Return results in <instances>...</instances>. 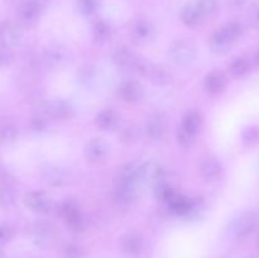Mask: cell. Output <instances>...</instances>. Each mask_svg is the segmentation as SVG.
<instances>
[{"label": "cell", "mask_w": 259, "mask_h": 258, "mask_svg": "<svg viewBox=\"0 0 259 258\" xmlns=\"http://www.w3.org/2000/svg\"><path fill=\"white\" fill-rule=\"evenodd\" d=\"M25 205L37 214H50L53 209V201L48 195L40 191H30L25 195Z\"/></svg>", "instance_id": "8"}, {"label": "cell", "mask_w": 259, "mask_h": 258, "mask_svg": "<svg viewBox=\"0 0 259 258\" xmlns=\"http://www.w3.org/2000/svg\"><path fill=\"white\" fill-rule=\"evenodd\" d=\"M94 76H95V70L93 68V66H82L77 71V80L81 83H89V81L93 80Z\"/></svg>", "instance_id": "38"}, {"label": "cell", "mask_w": 259, "mask_h": 258, "mask_svg": "<svg viewBox=\"0 0 259 258\" xmlns=\"http://www.w3.org/2000/svg\"><path fill=\"white\" fill-rule=\"evenodd\" d=\"M138 56L134 55L128 47L125 46H120V47H116L115 50L111 53V58H113L114 63L119 67L126 68V70H133V66L136 63V60Z\"/></svg>", "instance_id": "19"}, {"label": "cell", "mask_w": 259, "mask_h": 258, "mask_svg": "<svg viewBox=\"0 0 259 258\" xmlns=\"http://www.w3.org/2000/svg\"><path fill=\"white\" fill-rule=\"evenodd\" d=\"M250 70V65L248 62V60L243 57H238L235 60H233L229 65V72L233 77L240 78L244 77Z\"/></svg>", "instance_id": "28"}, {"label": "cell", "mask_w": 259, "mask_h": 258, "mask_svg": "<svg viewBox=\"0 0 259 258\" xmlns=\"http://www.w3.org/2000/svg\"><path fill=\"white\" fill-rule=\"evenodd\" d=\"M73 60V55L67 47L62 45H51L42 51L40 61L43 66L50 70H60L70 65Z\"/></svg>", "instance_id": "2"}, {"label": "cell", "mask_w": 259, "mask_h": 258, "mask_svg": "<svg viewBox=\"0 0 259 258\" xmlns=\"http://www.w3.org/2000/svg\"><path fill=\"white\" fill-rule=\"evenodd\" d=\"M119 123V115L113 109H103L95 116V125L100 131H113Z\"/></svg>", "instance_id": "18"}, {"label": "cell", "mask_w": 259, "mask_h": 258, "mask_svg": "<svg viewBox=\"0 0 259 258\" xmlns=\"http://www.w3.org/2000/svg\"><path fill=\"white\" fill-rule=\"evenodd\" d=\"M132 35L133 39L138 43L148 42L153 37V27L146 19H139L132 27Z\"/></svg>", "instance_id": "20"}, {"label": "cell", "mask_w": 259, "mask_h": 258, "mask_svg": "<svg viewBox=\"0 0 259 258\" xmlns=\"http://www.w3.org/2000/svg\"><path fill=\"white\" fill-rule=\"evenodd\" d=\"M243 143L247 146H253L259 141V128L258 126H248L242 133Z\"/></svg>", "instance_id": "35"}, {"label": "cell", "mask_w": 259, "mask_h": 258, "mask_svg": "<svg viewBox=\"0 0 259 258\" xmlns=\"http://www.w3.org/2000/svg\"><path fill=\"white\" fill-rule=\"evenodd\" d=\"M220 30L224 33V35L230 40L232 45L237 43L238 40L243 37V33H244V28H243V25L240 24L239 22H237V20L228 22L227 24H224L220 28Z\"/></svg>", "instance_id": "26"}, {"label": "cell", "mask_w": 259, "mask_h": 258, "mask_svg": "<svg viewBox=\"0 0 259 258\" xmlns=\"http://www.w3.org/2000/svg\"><path fill=\"white\" fill-rule=\"evenodd\" d=\"M199 172L206 182H215L222 179L224 169L219 159L212 156H205L200 159Z\"/></svg>", "instance_id": "6"}, {"label": "cell", "mask_w": 259, "mask_h": 258, "mask_svg": "<svg viewBox=\"0 0 259 258\" xmlns=\"http://www.w3.org/2000/svg\"><path fill=\"white\" fill-rule=\"evenodd\" d=\"M109 151H110V147L108 142L100 137H95L86 143L85 158L93 166H100L108 158Z\"/></svg>", "instance_id": "4"}, {"label": "cell", "mask_w": 259, "mask_h": 258, "mask_svg": "<svg viewBox=\"0 0 259 258\" xmlns=\"http://www.w3.org/2000/svg\"><path fill=\"white\" fill-rule=\"evenodd\" d=\"M182 23H184L186 27L190 28H197L204 23V20L206 18L204 17L201 12H200L199 7L196 4H186L181 10V14H180Z\"/></svg>", "instance_id": "16"}, {"label": "cell", "mask_w": 259, "mask_h": 258, "mask_svg": "<svg viewBox=\"0 0 259 258\" xmlns=\"http://www.w3.org/2000/svg\"><path fill=\"white\" fill-rule=\"evenodd\" d=\"M228 78L223 71L212 70L205 76L204 78V88L211 95H218L222 94L227 89Z\"/></svg>", "instance_id": "13"}, {"label": "cell", "mask_w": 259, "mask_h": 258, "mask_svg": "<svg viewBox=\"0 0 259 258\" xmlns=\"http://www.w3.org/2000/svg\"><path fill=\"white\" fill-rule=\"evenodd\" d=\"M85 253L83 249L77 244H68L66 245L61 253V258H83Z\"/></svg>", "instance_id": "36"}, {"label": "cell", "mask_w": 259, "mask_h": 258, "mask_svg": "<svg viewBox=\"0 0 259 258\" xmlns=\"http://www.w3.org/2000/svg\"><path fill=\"white\" fill-rule=\"evenodd\" d=\"M138 136H139V131L136 125L125 126V128H124L120 133L121 142H124V143H128V144L134 143V142L138 139Z\"/></svg>", "instance_id": "37"}, {"label": "cell", "mask_w": 259, "mask_h": 258, "mask_svg": "<svg viewBox=\"0 0 259 258\" xmlns=\"http://www.w3.org/2000/svg\"><path fill=\"white\" fill-rule=\"evenodd\" d=\"M91 35L96 43H104L110 38L111 28L105 20H96L91 27Z\"/></svg>", "instance_id": "25"}, {"label": "cell", "mask_w": 259, "mask_h": 258, "mask_svg": "<svg viewBox=\"0 0 259 258\" xmlns=\"http://www.w3.org/2000/svg\"><path fill=\"white\" fill-rule=\"evenodd\" d=\"M255 227H257V217L253 212H244L232 223L230 230L235 238L243 239V238H247L248 235L252 234Z\"/></svg>", "instance_id": "7"}, {"label": "cell", "mask_w": 259, "mask_h": 258, "mask_svg": "<svg viewBox=\"0 0 259 258\" xmlns=\"http://www.w3.org/2000/svg\"><path fill=\"white\" fill-rule=\"evenodd\" d=\"M202 125V115L200 111L197 110H189L182 118L181 128H184L185 131L191 132V133L197 134V132L200 131Z\"/></svg>", "instance_id": "23"}, {"label": "cell", "mask_w": 259, "mask_h": 258, "mask_svg": "<svg viewBox=\"0 0 259 258\" xmlns=\"http://www.w3.org/2000/svg\"><path fill=\"white\" fill-rule=\"evenodd\" d=\"M13 53L8 48H0V66L8 65L12 61Z\"/></svg>", "instance_id": "41"}, {"label": "cell", "mask_w": 259, "mask_h": 258, "mask_svg": "<svg viewBox=\"0 0 259 258\" xmlns=\"http://www.w3.org/2000/svg\"><path fill=\"white\" fill-rule=\"evenodd\" d=\"M167 123L166 119L162 114H154L148 119L146 124V132L147 136L153 141H158V139L163 138L164 133H166Z\"/></svg>", "instance_id": "17"}, {"label": "cell", "mask_w": 259, "mask_h": 258, "mask_svg": "<svg viewBox=\"0 0 259 258\" xmlns=\"http://www.w3.org/2000/svg\"><path fill=\"white\" fill-rule=\"evenodd\" d=\"M177 142H179V144L182 148L189 149L194 147L195 142H196V134L185 131L184 128L180 126L179 131H177Z\"/></svg>", "instance_id": "32"}, {"label": "cell", "mask_w": 259, "mask_h": 258, "mask_svg": "<svg viewBox=\"0 0 259 258\" xmlns=\"http://www.w3.org/2000/svg\"><path fill=\"white\" fill-rule=\"evenodd\" d=\"M195 4L199 7L200 12L204 14L205 18L215 15L219 9V0H197Z\"/></svg>", "instance_id": "30"}, {"label": "cell", "mask_w": 259, "mask_h": 258, "mask_svg": "<svg viewBox=\"0 0 259 258\" xmlns=\"http://www.w3.org/2000/svg\"><path fill=\"white\" fill-rule=\"evenodd\" d=\"M39 176L48 186H62L70 180V172L62 166L53 163H46L40 167Z\"/></svg>", "instance_id": "5"}, {"label": "cell", "mask_w": 259, "mask_h": 258, "mask_svg": "<svg viewBox=\"0 0 259 258\" xmlns=\"http://www.w3.org/2000/svg\"><path fill=\"white\" fill-rule=\"evenodd\" d=\"M168 206L171 207V210L175 214L187 217V214L190 211V207H191V199H187V197L182 196V195L176 194L174 196V199L168 202Z\"/></svg>", "instance_id": "27"}, {"label": "cell", "mask_w": 259, "mask_h": 258, "mask_svg": "<svg viewBox=\"0 0 259 258\" xmlns=\"http://www.w3.org/2000/svg\"><path fill=\"white\" fill-rule=\"evenodd\" d=\"M132 71L139 73L141 76H144L156 85H168L174 80L172 72L168 68L162 65H156V63L151 62L143 57H137Z\"/></svg>", "instance_id": "1"}, {"label": "cell", "mask_w": 259, "mask_h": 258, "mask_svg": "<svg viewBox=\"0 0 259 258\" xmlns=\"http://www.w3.org/2000/svg\"><path fill=\"white\" fill-rule=\"evenodd\" d=\"M245 2H247V0H228V4H229L230 9L239 10L244 7Z\"/></svg>", "instance_id": "43"}, {"label": "cell", "mask_w": 259, "mask_h": 258, "mask_svg": "<svg viewBox=\"0 0 259 258\" xmlns=\"http://www.w3.org/2000/svg\"><path fill=\"white\" fill-rule=\"evenodd\" d=\"M258 243H259V238H258Z\"/></svg>", "instance_id": "47"}, {"label": "cell", "mask_w": 259, "mask_h": 258, "mask_svg": "<svg viewBox=\"0 0 259 258\" xmlns=\"http://www.w3.org/2000/svg\"><path fill=\"white\" fill-rule=\"evenodd\" d=\"M144 167L146 166L139 163H134V162L123 166L118 175V184L133 185V186H137V184H138L141 180H144Z\"/></svg>", "instance_id": "11"}, {"label": "cell", "mask_w": 259, "mask_h": 258, "mask_svg": "<svg viewBox=\"0 0 259 258\" xmlns=\"http://www.w3.org/2000/svg\"><path fill=\"white\" fill-rule=\"evenodd\" d=\"M17 128L14 125H5L2 129V138L7 142H12L17 138Z\"/></svg>", "instance_id": "40"}, {"label": "cell", "mask_w": 259, "mask_h": 258, "mask_svg": "<svg viewBox=\"0 0 259 258\" xmlns=\"http://www.w3.org/2000/svg\"><path fill=\"white\" fill-rule=\"evenodd\" d=\"M30 128L35 133L45 132L48 128L47 118H45V116H33L32 120H30Z\"/></svg>", "instance_id": "39"}, {"label": "cell", "mask_w": 259, "mask_h": 258, "mask_svg": "<svg viewBox=\"0 0 259 258\" xmlns=\"http://www.w3.org/2000/svg\"><path fill=\"white\" fill-rule=\"evenodd\" d=\"M0 258H5V254H4V252H3V250H0Z\"/></svg>", "instance_id": "46"}, {"label": "cell", "mask_w": 259, "mask_h": 258, "mask_svg": "<svg viewBox=\"0 0 259 258\" xmlns=\"http://www.w3.org/2000/svg\"><path fill=\"white\" fill-rule=\"evenodd\" d=\"M252 19H253V23H254L255 27L259 29V5H257V7L254 8V10H253Z\"/></svg>", "instance_id": "44"}, {"label": "cell", "mask_w": 259, "mask_h": 258, "mask_svg": "<svg viewBox=\"0 0 259 258\" xmlns=\"http://www.w3.org/2000/svg\"><path fill=\"white\" fill-rule=\"evenodd\" d=\"M232 43L224 35V33L220 29H218L217 32L212 33V35L210 37L209 40V47L210 50L214 53H218V55H223V53H227L228 51L232 48Z\"/></svg>", "instance_id": "22"}, {"label": "cell", "mask_w": 259, "mask_h": 258, "mask_svg": "<svg viewBox=\"0 0 259 258\" xmlns=\"http://www.w3.org/2000/svg\"><path fill=\"white\" fill-rule=\"evenodd\" d=\"M45 4L39 0H25L18 9V17L20 22L27 25H34L39 19Z\"/></svg>", "instance_id": "9"}, {"label": "cell", "mask_w": 259, "mask_h": 258, "mask_svg": "<svg viewBox=\"0 0 259 258\" xmlns=\"http://www.w3.org/2000/svg\"><path fill=\"white\" fill-rule=\"evenodd\" d=\"M77 10L85 17H90L98 9V0H76Z\"/></svg>", "instance_id": "33"}, {"label": "cell", "mask_w": 259, "mask_h": 258, "mask_svg": "<svg viewBox=\"0 0 259 258\" xmlns=\"http://www.w3.org/2000/svg\"><path fill=\"white\" fill-rule=\"evenodd\" d=\"M55 239V230L47 220H37L33 224V240L40 248H48Z\"/></svg>", "instance_id": "10"}, {"label": "cell", "mask_w": 259, "mask_h": 258, "mask_svg": "<svg viewBox=\"0 0 259 258\" xmlns=\"http://www.w3.org/2000/svg\"><path fill=\"white\" fill-rule=\"evenodd\" d=\"M254 65L259 68V50L254 53Z\"/></svg>", "instance_id": "45"}, {"label": "cell", "mask_w": 259, "mask_h": 258, "mask_svg": "<svg viewBox=\"0 0 259 258\" xmlns=\"http://www.w3.org/2000/svg\"><path fill=\"white\" fill-rule=\"evenodd\" d=\"M57 212L60 215V218L65 222H68L71 218H73L75 215H77L78 212H81L80 206H78L77 202L72 199H65L63 201H61L57 206Z\"/></svg>", "instance_id": "24"}, {"label": "cell", "mask_w": 259, "mask_h": 258, "mask_svg": "<svg viewBox=\"0 0 259 258\" xmlns=\"http://www.w3.org/2000/svg\"><path fill=\"white\" fill-rule=\"evenodd\" d=\"M20 35L22 34H20L19 28L14 24H10V23L5 24L4 27L0 29V37H2V39L4 40L5 43H8V45H14V43L19 42Z\"/></svg>", "instance_id": "29"}, {"label": "cell", "mask_w": 259, "mask_h": 258, "mask_svg": "<svg viewBox=\"0 0 259 258\" xmlns=\"http://www.w3.org/2000/svg\"><path fill=\"white\" fill-rule=\"evenodd\" d=\"M12 237V230L7 227H0V244H4Z\"/></svg>", "instance_id": "42"}, {"label": "cell", "mask_w": 259, "mask_h": 258, "mask_svg": "<svg viewBox=\"0 0 259 258\" xmlns=\"http://www.w3.org/2000/svg\"><path fill=\"white\" fill-rule=\"evenodd\" d=\"M171 57L177 66H189L196 58V46L191 39L179 38L171 47Z\"/></svg>", "instance_id": "3"}, {"label": "cell", "mask_w": 259, "mask_h": 258, "mask_svg": "<svg viewBox=\"0 0 259 258\" xmlns=\"http://www.w3.org/2000/svg\"><path fill=\"white\" fill-rule=\"evenodd\" d=\"M45 113L53 119H68L72 116L73 109L67 101L62 99H53L46 104Z\"/></svg>", "instance_id": "14"}, {"label": "cell", "mask_w": 259, "mask_h": 258, "mask_svg": "<svg viewBox=\"0 0 259 258\" xmlns=\"http://www.w3.org/2000/svg\"><path fill=\"white\" fill-rule=\"evenodd\" d=\"M137 196L136 186L133 185H125V184H118L114 191V199L116 202L120 205H129L132 201H134Z\"/></svg>", "instance_id": "21"}, {"label": "cell", "mask_w": 259, "mask_h": 258, "mask_svg": "<svg viewBox=\"0 0 259 258\" xmlns=\"http://www.w3.org/2000/svg\"><path fill=\"white\" fill-rule=\"evenodd\" d=\"M118 95L123 101L129 104L138 103L142 100L144 95L143 86L138 82V81H124L120 86L118 88Z\"/></svg>", "instance_id": "12"}, {"label": "cell", "mask_w": 259, "mask_h": 258, "mask_svg": "<svg viewBox=\"0 0 259 258\" xmlns=\"http://www.w3.org/2000/svg\"><path fill=\"white\" fill-rule=\"evenodd\" d=\"M66 224H67L68 228L72 229L73 232H83V230L88 228V219H86L85 215H83L82 212H78L77 215L71 218L68 222H66Z\"/></svg>", "instance_id": "34"}, {"label": "cell", "mask_w": 259, "mask_h": 258, "mask_svg": "<svg viewBox=\"0 0 259 258\" xmlns=\"http://www.w3.org/2000/svg\"><path fill=\"white\" fill-rule=\"evenodd\" d=\"M121 252L126 255H138L141 254L144 248V240L137 233H126L120 239Z\"/></svg>", "instance_id": "15"}, {"label": "cell", "mask_w": 259, "mask_h": 258, "mask_svg": "<svg viewBox=\"0 0 259 258\" xmlns=\"http://www.w3.org/2000/svg\"><path fill=\"white\" fill-rule=\"evenodd\" d=\"M154 191H156V196L158 197L162 201L167 202L168 204L172 199H174L175 195L177 194L174 189H172L169 185H167L166 182H161V184H157L154 186Z\"/></svg>", "instance_id": "31"}]
</instances>
